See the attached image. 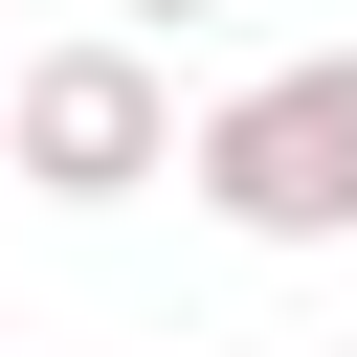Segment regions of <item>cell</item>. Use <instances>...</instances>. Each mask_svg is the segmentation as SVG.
Masks as SVG:
<instances>
[{
    "mask_svg": "<svg viewBox=\"0 0 357 357\" xmlns=\"http://www.w3.org/2000/svg\"><path fill=\"white\" fill-rule=\"evenodd\" d=\"M0 156H22V201H156L178 178V89H156V45H22L0 67Z\"/></svg>",
    "mask_w": 357,
    "mask_h": 357,
    "instance_id": "7a4b0ae2",
    "label": "cell"
},
{
    "mask_svg": "<svg viewBox=\"0 0 357 357\" xmlns=\"http://www.w3.org/2000/svg\"><path fill=\"white\" fill-rule=\"evenodd\" d=\"M178 178L223 245H357V45H290L223 112H178Z\"/></svg>",
    "mask_w": 357,
    "mask_h": 357,
    "instance_id": "6da1fadb",
    "label": "cell"
},
{
    "mask_svg": "<svg viewBox=\"0 0 357 357\" xmlns=\"http://www.w3.org/2000/svg\"><path fill=\"white\" fill-rule=\"evenodd\" d=\"M156 22H223V0H112V45H156Z\"/></svg>",
    "mask_w": 357,
    "mask_h": 357,
    "instance_id": "3957f363",
    "label": "cell"
}]
</instances>
